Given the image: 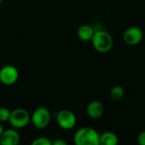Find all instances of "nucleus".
Returning a JSON list of instances; mask_svg holds the SVG:
<instances>
[{"label":"nucleus","instance_id":"1","mask_svg":"<svg viewBox=\"0 0 145 145\" xmlns=\"http://www.w3.org/2000/svg\"><path fill=\"white\" fill-rule=\"evenodd\" d=\"M100 135L92 127H82L74 135V143L76 145H99Z\"/></svg>","mask_w":145,"mask_h":145},{"label":"nucleus","instance_id":"2","mask_svg":"<svg viewBox=\"0 0 145 145\" xmlns=\"http://www.w3.org/2000/svg\"><path fill=\"white\" fill-rule=\"evenodd\" d=\"M93 47L99 53H107L113 47V38L110 33L103 30L95 31L92 38Z\"/></svg>","mask_w":145,"mask_h":145},{"label":"nucleus","instance_id":"3","mask_svg":"<svg viewBox=\"0 0 145 145\" xmlns=\"http://www.w3.org/2000/svg\"><path fill=\"white\" fill-rule=\"evenodd\" d=\"M51 120L49 110L45 107H39L34 110L31 116V121L33 126L38 129L45 128L48 126Z\"/></svg>","mask_w":145,"mask_h":145},{"label":"nucleus","instance_id":"4","mask_svg":"<svg viewBox=\"0 0 145 145\" xmlns=\"http://www.w3.org/2000/svg\"><path fill=\"white\" fill-rule=\"evenodd\" d=\"M31 121V116L27 110L25 109L18 108L11 111L9 117V123L14 128H24Z\"/></svg>","mask_w":145,"mask_h":145},{"label":"nucleus","instance_id":"5","mask_svg":"<svg viewBox=\"0 0 145 145\" xmlns=\"http://www.w3.org/2000/svg\"><path fill=\"white\" fill-rule=\"evenodd\" d=\"M56 120L59 127L65 130H71L76 124V117L75 114L69 110H59L57 114Z\"/></svg>","mask_w":145,"mask_h":145},{"label":"nucleus","instance_id":"6","mask_svg":"<svg viewBox=\"0 0 145 145\" xmlns=\"http://www.w3.org/2000/svg\"><path fill=\"white\" fill-rule=\"evenodd\" d=\"M144 37V32L138 26H131L123 33V41L130 46H135L141 42Z\"/></svg>","mask_w":145,"mask_h":145},{"label":"nucleus","instance_id":"7","mask_svg":"<svg viewBox=\"0 0 145 145\" xmlns=\"http://www.w3.org/2000/svg\"><path fill=\"white\" fill-rule=\"evenodd\" d=\"M19 78V71L13 65H5L0 70V82L7 86L14 84Z\"/></svg>","mask_w":145,"mask_h":145},{"label":"nucleus","instance_id":"8","mask_svg":"<svg viewBox=\"0 0 145 145\" xmlns=\"http://www.w3.org/2000/svg\"><path fill=\"white\" fill-rule=\"evenodd\" d=\"M20 137L18 132L14 129L3 130L0 138V144L2 145H17L20 143Z\"/></svg>","mask_w":145,"mask_h":145},{"label":"nucleus","instance_id":"9","mask_svg":"<svg viewBox=\"0 0 145 145\" xmlns=\"http://www.w3.org/2000/svg\"><path fill=\"white\" fill-rule=\"evenodd\" d=\"M105 112V107L99 101L94 100L90 102L87 106V114L92 119L100 118Z\"/></svg>","mask_w":145,"mask_h":145},{"label":"nucleus","instance_id":"10","mask_svg":"<svg viewBox=\"0 0 145 145\" xmlns=\"http://www.w3.org/2000/svg\"><path fill=\"white\" fill-rule=\"evenodd\" d=\"M95 30L93 27L90 25H81L77 30V36L79 39L84 42L91 41L93 35H94Z\"/></svg>","mask_w":145,"mask_h":145},{"label":"nucleus","instance_id":"11","mask_svg":"<svg viewBox=\"0 0 145 145\" xmlns=\"http://www.w3.org/2000/svg\"><path fill=\"white\" fill-rule=\"evenodd\" d=\"M119 142L118 137L112 132H105L100 135L99 144L101 145H116Z\"/></svg>","mask_w":145,"mask_h":145},{"label":"nucleus","instance_id":"12","mask_svg":"<svg viewBox=\"0 0 145 145\" xmlns=\"http://www.w3.org/2000/svg\"><path fill=\"white\" fill-rule=\"evenodd\" d=\"M125 94L124 89L121 86H115L111 88L110 92V97L112 100L114 101H118L121 100Z\"/></svg>","mask_w":145,"mask_h":145},{"label":"nucleus","instance_id":"13","mask_svg":"<svg viewBox=\"0 0 145 145\" xmlns=\"http://www.w3.org/2000/svg\"><path fill=\"white\" fill-rule=\"evenodd\" d=\"M11 111L4 107L0 108V122H5L9 120Z\"/></svg>","mask_w":145,"mask_h":145},{"label":"nucleus","instance_id":"14","mask_svg":"<svg viewBox=\"0 0 145 145\" xmlns=\"http://www.w3.org/2000/svg\"><path fill=\"white\" fill-rule=\"evenodd\" d=\"M32 145H52V141L49 140L47 138L44 137H41V138H37L35 140L32 141L31 143Z\"/></svg>","mask_w":145,"mask_h":145},{"label":"nucleus","instance_id":"15","mask_svg":"<svg viewBox=\"0 0 145 145\" xmlns=\"http://www.w3.org/2000/svg\"><path fill=\"white\" fill-rule=\"evenodd\" d=\"M138 142L141 145H145V131L141 132L138 136Z\"/></svg>","mask_w":145,"mask_h":145},{"label":"nucleus","instance_id":"16","mask_svg":"<svg viewBox=\"0 0 145 145\" xmlns=\"http://www.w3.org/2000/svg\"><path fill=\"white\" fill-rule=\"evenodd\" d=\"M52 144L53 145H66V142L61 140V139H56L54 140V142H52Z\"/></svg>","mask_w":145,"mask_h":145},{"label":"nucleus","instance_id":"17","mask_svg":"<svg viewBox=\"0 0 145 145\" xmlns=\"http://www.w3.org/2000/svg\"><path fill=\"white\" fill-rule=\"evenodd\" d=\"M3 127L1 126V124H0V138H1V136H2V134H3Z\"/></svg>","mask_w":145,"mask_h":145},{"label":"nucleus","instance_id":"18","mask_svg":"<svg viewBox=\"0 0 145 145\" xmlns=\"http://www.w3.org/2000/svg\"><path fill=\"white\" fill-rule=\"evenodd\" d=\"M3 1V0H0V3H2Z\"/></svg>","mask_w":145,"mask_h":145}]
</instances>
